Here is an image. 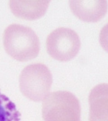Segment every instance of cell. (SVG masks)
<instances>
[{"mask_svg": "<svg viewBox=\"0 0 108 121\" xmlns=\"http://www.w3.org/2000/svg\"><path fill=\"white\" fill-rule=\"evenodd\" d=\"M3 41L7 53L18 61H29L35 58L39 54V38L29 27L16 24L10 25L4 30Z\"/></svg>", "mask_w": 108, "mask_h": 121, "instance_id": "obj_1", "label": "cell"}, {"mask_svg": "<svg viewBox=\"0 0 108 121\" xmlns=\"http://www.w3.org/2000/svg\"><path fill=\"white\" fill-rule=\"evenodd\" d=\"M44 121H80L81 109L78 99L71 92H52L43 103Z\"/></svg>", "mask_w": 108, "mask_h": 121, "instance_id": "obj_2", "label": "cell"}, {"mask_svg": "<svg viewBox=\"0 0 108 121\" xmlns=\"http://www.w3.org/2000/svg\"><path fill=\"white\" fill-rule=\"evenodd\" d=\"M52 76L44 64L36 63L28 65L21 72L20 87L23 95L36 102L44 99L51 89Z\"/></svg>", "mask_w": 108, "mask_h": 121, "instance_id": "obj_3", "label": "cell"}, {"mask_svg": "<svg viewBox=\"0 0 108 121\" xmlns=\"http://www.w3.org/2000/svg\"><path fill=\"white\" fill-rule=\"evenodd\" d=\"M47 50L48 54L58 61H69L78 53L80 47L79 36L74 30L59 27L48 36Z\"/></svg>", "mask_w": 108, "mask_h": 121, "instance_id": "obj_4", "label": "cell"}, {"mask_svg": "<svg viewBox=\"0 0 108 121\" xmlns=\"http://www.w3.org/2000/svg\"><path fill=\"white\" fill-rule=\"evenodd\" d=\"M72 13L79 19L89 22L100 21L104 17L108 9L107 2L102 0H69Z\"/></svg>", "mask_w": 108, "mask_h": 121, "instance_id": "obj_5", "label": "cell"}, {"mask_svg": "<svg viewBox=\"0 0 108 121\" xmlns=\"http://www.w3.org/2000/svg\"><path fill=\"white\" fill-rule=\"evenodd\" d=\"M50 0H16L9 2L10 9L16 17L32 21L42 17L46 12Z\"/></svg>", "mask_w": 108, "mask_h": 121, "instance_id": "obj_6", "label": "cell"}, {"mask_svg": "<svg viewBox=\"0 0 108 121\" xmlns=\"http://www.w3.org/2000/svg\"><path fill=\"white\" fill-rule=\"evenodd\" d=\"M20 116L15 104L0 91V121H20Z\"/></svg>", "mask_w": 108, "mask_h": 121, "instance_id": "obj_7", "label": "cell"}]
</instances>
